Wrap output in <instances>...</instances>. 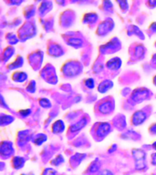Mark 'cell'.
<instances>
[{
	"instance_id": "obj_1",
	"label": "cell",
	"mask_w": 156,
	"mask_h": 175,
	"mask_svg": "<svg viewBox=\"0 0 156 175\" xmlns=\"http://www.w3.org/2000/svg\"><path fill=\"white\" fill-rule=\"evenodd\" d=\"M133 157L136 162L137 169H143L145 167V153L141 150H133Z\"/></svg>"
}]
</instances>
